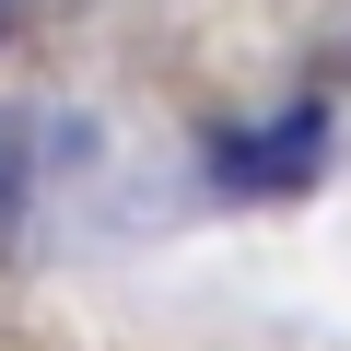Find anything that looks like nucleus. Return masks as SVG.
<instances>
[{"mask_svg":"<svg viewBox=\"0 0 351 351\" xmlns=\"http://www.w3.org/2000/svg\"><path fill=\"white\" fill-rule=\"evenodd\" d=\"M0 12H12V0H0Z\"/></svg>","mask_w":351,"mask_h":351,"instance_id":"2","label":"nucleus"},{"mask_svg":"<svg viewBox=\"0 0 351 351\" xmlns=\"http://www.w3.org/2000/svg\"><path fill=\"white\" fill-rule=\"evenodd\" d=\"M316 152H328V106H293V117H269V129H223V141H211V176H223L234 199H269V188H304Z\"/></svg>","mask_w":351,"mask_h":351,"instance_id":"1","label":"nucleus"}]
</instances>
